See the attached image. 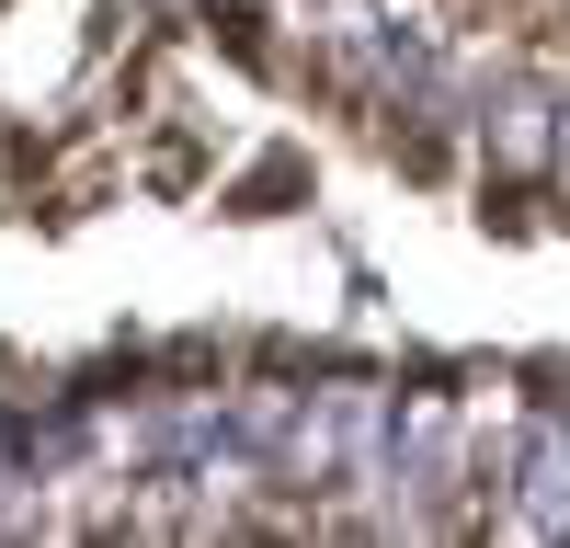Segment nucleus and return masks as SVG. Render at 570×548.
<instances>
[{
	"mask_svg": "<svg viewBox=\"0 0 570 548\" xmlns=\"http://www.w3.org/2000/svg\"><path fill=\"white\" fill-rule=\"evenodd\" d=\"M559 160V80H513L491 104V172L502 183H548Z\"/></svg>",
	"mask_w": 570,
	"mask_h": 548,
	"instance_id": "f257e3e1",
	"label": "nucleus"
},
{
	"mask_svg": "<svg viewBox=\"0 0 570 548\" xmlns=\"http://www.w3.org/2000/svg\"><path fill=\"white\" fill-rule=\"evenodd\" d=\"M548 183L570 195V80H559V160H548Z\"/></svg>",
	"mask_w": 570,
	"mask_h": 548,
	"instance_id": "f03ea898",
	"label": "nucleus"
}]
</instances>
